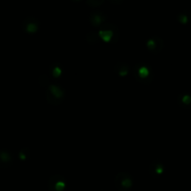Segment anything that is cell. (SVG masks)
<instances>
[{"label":"cell","mask_w":191,"mask_h":191,"mask_svg":"<svg viewBox=\"0 0 191 191\" xmlns=\"http://www.w3.org/2000/svg\"><path fill=\"white\" fill-rule=\"evenodd\" d=\"M115 185L120 191L128 190L132 185V179L128 173L120 172L115 178Z\"/></svg>","instance_id":"1"},{"label":"cell","mask_w":191,"mask_h":191,"mask_svg":"<svg viewBox=\"0 0 191 191\" xmlns=\"http://www.w3.org/2000/svg\"><path fill=\"white\" fill-rule=\"evenodd\" d=\"M50 188L51 191H63L65 188V181L63 177L56 175L50 180Z\"/></svg>","instance_id":"2"},{"label":"cell","mask_w":191,"mask_h":191,"mask_svg":"<svg viewBox=\"0 0 191 191\" xmlns=\"http://www.w3.org/2000/svg\"><path fill=\"white\" fill-rule=\"evenodd\" d=\"M162 46H163V42L160 38H151L147 41L146 43V47L148 48V50L151 51V52H154V53H158L161 51L162 49Z\"/></svg>","instance_id":"3"},{"label":"cell","mask_w":191,"mask_h":191,"mask_svg":"<svg viewBox=\"0 0 191 191\" xmlns=\"http://www.w3.org/2000/svg\"><path fill=\"white\" fill-rule=\"evenodd\" d=\"M24 28L28 33H35L38 29V23L34 17H28L24 23Z\"/></svg>","instance_id":"4"},{"label":"cell","mask_w":191,"mask_h":191,"mask_svg":"<svg viewBox=\"0 0 191 191\" xmlns=\"http://www.w3.org/2000/svg\"><path fill=\"white\" fill-rule=\"evenodd\" d=\"M134 76L138 80L143 81L144 78H147L149 76H151V74L146 66H138L134 72Z\"/></svg>","instance_id":"5"},{"label":"cell","mask_w":191,"mask_h":191,"mask_svg":"<svg viewBox=\"0 0 191 191\" xmlns=\"http://www.w3.org/2000/svg\"><path fill=\"white\" fill-rule=\"evenodd\" d=\"M179 104L183 106L188 107L191 105V96L190 95H181L179 97Z\"/></svg>","instance_id":"6"},{"label":"cell","mask_w":191,"mask_h":191,"mask_svg":"<svg viewBox=\"0 0 191 191\" xmlns=\"http://www.w3.org/2000/svg\"><path fill=\"white\" fill-rule=\"evenodd\" d=\"M100 37L104 40V41H109L113 38V31L112 30H101L100 31Z\"/></svg>","instance_id":"7"},{"label":"cell","mask_w":191,"mask_h":191,"mask_svg":"<svg viewBox=\"0 0 191 191\" xmlns=\"http://www.w3.org/2000/svg\"><path fill=\"white\" fill-rule=\"evenodd\" d=\"M91 22L94 25H97V24H101L103 22V17L99 13H93L91 16Z\"/></svg>","instance_id":"8"},{"label":"cell","mask_w":191,"mask_h":191,"mask_svg":"<svg viewBox=\"0 0 191 191\" xmlns=\"http://www.w3.org/2000/svg\"><path fill=\"white\" fill-rule=\"evenodd\" d=\"M152 166L154 167V172H155V175H158L160 173H162L163 171V165L160 163V162H154L152 163ZM153 170H150V171H153Z\"/></svg>","instance_id":"9"},{"label":"cell","mask_w":191,"mask_h":191,"mask_svg":"<svg viewBox=\"0 0 191 191\" xmlns=\"http://www.w3.org/2000/svg\"><path fill=\"white\" fill-rule=\"evenodd\" d=\"M103 2V0H88V4L91 6H99Z\"/></svg>","instance_id":"10"},{"label":"cell","mask_w":191,"mask_h":191,"mask_svg":"<svg viewBox=\"0 0 191 191\" xmlns=\"http://www.w3.org/2000/svg\"><path fill=\"white\" fill-rule=\"evenodd\" d=\"M178 20L180 21V23L182 24H186L188 22V17L185 14H180L178 17Z\"/></svg>","instance_id":"11"}]
</instances>
